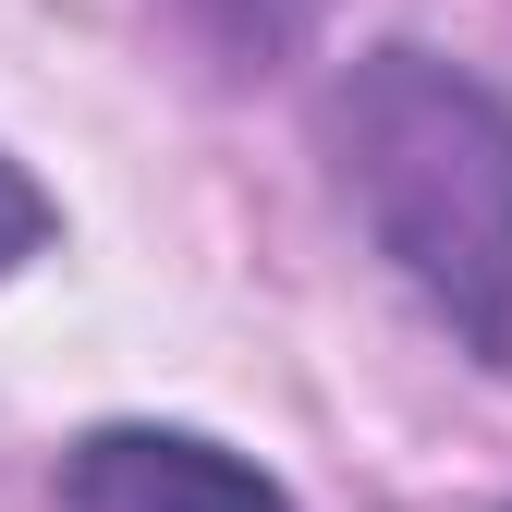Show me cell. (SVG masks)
Segmentation results:
<instances>
[{
  "instance_id": "1",
  "label": "cell",
  "mask_w": 512,
  "mask_h": 512,
  "mask_svg": "<svg viewBox=\"0 0 512 512\" xmlns=\"http://www.w3.org/2000/svg\"><path fill=\"white\" fill-rule=\"evenodd\" d=\"M317 135L366 244L488 378H512V98L427 37H378L330 74Z\"/></svg>"
},
{
  "instance_id": "2",
  "label": "cell",
  "mask_w": 512,
  "mask_h": 512,
  "mask_svg": "<svg viewBox=\"0 0 512 512\" xmlns=\"http://www.w3.org/2000/svg\"><path fill=\"white\" fill-rule=\"evenodd\" d=\"M61 512H293V488L208 427L110 415L61 452Z\"/></svg>"
},
{
  "instance_id": "3",
  "label": "cell",
  "mask_w": 512,
  "mask_h": 512,
  "mask_svg": "<svg viewBox=\"0 0 512 512\" xmlns=\"http://www.w3.org/2000/svg\"><path fill=\"white\" fill-rule=\"evenodd\" d=\"M183 13H196V37L232 74H269V61H293L317 37V0H183Z\"/></svg>"
},
{
  "instance_id": "4",
  "label": "cell",
  "mask_w": 512,
  "mask_h": 512,
  "mask_svg": "<svg viewBox=\"0 0 512 512\" xmlns=\"http://www.w3.org/2000/svg\"><path fill=\"white\" fill-rule=\"evenodd\" d=\"M49 244H61V196H49V183H37L13 147H0V281H13V269H37Z\"/></svg>"
}]
</instances>
